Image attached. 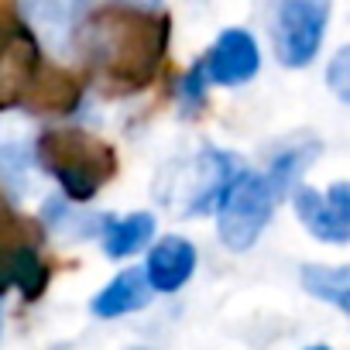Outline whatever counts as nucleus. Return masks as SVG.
<instances>
[{"instance_id":"obj_10","label":"nucleus","mask_w":350,"mask_h":350,"mask_svg":"<svg viewBox=\"0 0 350 350\" xmlns=\"http://www.w3.org/2000/svg\"><path fill=\"white\" fill-rule=\"evenodd\" d=\"M148 302H151V288L144 282V271L141 268H124L90 299V312L96 319H120V316L148 309Z\"/></svg>"},{"instance_id":"obj_1","label":"nucleus","mask_w":350,"mask_h":350,"mask_svg":"<svg viewBox=\"0 0 350 350\" xmlns=\"http://www.w3.org/2000/svg\"><path fill=\"white\" fill-rule=\"evenodd\" d=\"M165 42H168L165 8L110 4L86 11L72 49H79L103 79L120 86H141L158 72Z\"/></svg>"},{"instance_id":"obj_9","label":"nucleus","mask_w":350,"mask_h":350,"mask_svg":"<svg viewBox=\"0 0 350 350\" xmlns=\"http://www.w3.org/2000/svg\"><path fill=\"white\" fill-rule=\"evenodd\" d=\"M196 265H200V254H196V244L183 234H165L158 241H151L148 247V258H144V282L151 288V295H172L193 282L196 275Z\"/></svg>"},{"instance_id":"obj_14","label":"nucleus","mask_w":350,"mask_h":350,"mask_svg":"<svg viewBox=\"0 0 350 350\" xmlns=\"http://www.w3.org/2000/svg\"><path fill=\"white\" fill-rule=\"evenodd\" d=\"M299 282L312 299L329 302L336 312H350V268L347 265H302Z\"/></svg>"},{"instance_id":"obj_18","label":"nucleus","mask_w":350,"mask_h":350,"mask_svg":"<svg viewBox=\"0 0 350 350\" xmlns=\"http://www.w3.org/2000/svg\"><path fill=\"white\" fill-rule=\"evenodd\" d=\"M0 326H4V306H0Z\"/></svg>"},{"instance_id":"obj_6","label":"nucleus","mask_w":350,"mask_h":350,"mask_svg":"<svg viewBox=\"0 0 350 350\" xmlns=\"http://www.w3.org/2000/svg\"><path fill=\"white\" fill-rule=\"evenodd\" d=\"M38 172V131L31 117L0 110V189L11 200H25L35 193Z\"/></svg>"},{"instance_id":"obj_11","label":"nucleus","mask_w":350,"mask_h":350,"mask_svg":"<svg viewBox=\"0 0 350 350\" xmlns=\"http://www.w3.org/2000/svg\"><path fill=\"white\" fill-rule=\"evenodd\" d=\"M86 11L90 4H21L18 8L21 21H28L38 35H45L55 52H69L76 45Z\"/></svg>"},{"instance_id":"obj_15","label":"nucleus","mask_w":350,"mask_h":350,"mask_svg":"<svg viewBox=\"0 0 350 350\" xmlns=\"http://www.w3.org/2000/svg\"><path fill=\"white\" fill-rule=\"evenodd\" d=\"M206 93H210V83H206L200 62H196L179 83H175V100H179V107H183L186 113H196V110L206 103Z\"/></svg>"},{"instance_id":"obj_8","label":"nucleus","mask_w":350,"mask_h":350,"mask_svg":"<svg viewBox=\"0 0 350 350\" xmlns=\"http://www.w3.org/2000/svg\"><path fill=\"white\" fill-rule=\"evenodd\" d=\"M200 69L210 86H244L261 69L258 38L247 28H224L210 52L200 59Z\"/></svg>"},{"instance_id":"obj_17","label":"nucleus","mask_w":350,"mask_h":350,"mask_svg":"<svg viewBox=\"0 0 350 350\" xmlns=\"http://www.w3.org/2000/svg\"><path fill=\"white\" fill-rule=\"evenodd\" d=\"M306 350H333V347H326V343H312V347H306Z\"/></svg>"},{"instance_id":"obj_2","label":"nucleus","mask_w":350,"mask_h":350,"mask_svg":"<svg viewBox=\"0 0 350 350\" xmlns=\"http://www.w3.org/2000/svg\"><path fill=\"white\" fill-rule=\"evenodd\" d=\"M38 168L59 183L66 203H90L117 172L110 144L86 131L38 134Z\"/></svg>"},{"instance_id":"obj_4","label":"nucleus","mask_w":350,"mask_h":350,"mask_svg":"<svg viewBox=\"0 0 350 350\" xmlns=\"http://www.w3.org/2000/svg\"><path fill=\"white\" fill-rule=\"evenodd\" d=\"M241 172H244V161L237 154L213 148V144H203L189 154L186 168L175 179V193H168L165 200H175V210L186 217L213 213Z\"/></svg>"},{"instance_id":"obj_19","label":"nucleus","mask_w":350,"mask_h":350,"mask_svg":"<svg viewBox=\"0 0 350 350\" xmlns=\"http://www.w3.org/2000/svg\"><path fill=\"white\" fill-rule=\"evenodd\" d=\"M127 350H151V347H127Z\"/></svg>"},{"instance_id":"obj_12","label":"nucleus","mask_w":350,"mask_h":350,"mask_svg":"<svg viewBox=\"0 0 350 350\" xmlns=\"http://www.w3.org/2000/svg\"><path fill=\"white\" fill-rule=\"evenodd\" d=\"M154 227H158L154 213L137 210V213H124V217H103L96 237H100V247H103L107 258L124 261V258H134L144 247H151Z\"/></svg>"},{"instance_id":"obj_7","label":"nucleus","mask_w":350,"mask_h":350,"mask_svg":"<svg viewBox=\"0 0 350 350\" xmlns=\"http://www.w3.org/2000/svg\"><path fill=\"white\" fill-rule=\"evenodd\" d=\"M299 224L323 244L343 247L350 241V186L340 179L326 193H316L309 186H299L292 196Z\"/></svg>"},{"instance_id":"obj_16","label":"nucleus","mask_w":350,"mask_h":350,"mask_svg":"<svg viewBox=\"0 0 350 350\" xmlns=\"http://www.w3.org/2000/svg\"><path fill=\"white\" fill-rule=\"evenodd\" d=\"M326 86L340 103H350V49H336V55L326 66Z\"/></svg>"},{"instance_id":"obj_3","label":"nucleus","mask_w":350,"mask_h":350,"mask_svg":"<svg viewBox=\"0 0 350 350\" xmlns=\"http://www.w3.org/2000/svg\"><path fill=\"white\" fill-rule=\"evenodd\" d=\"M275 206H278V196H275L271 183L265 179V172L244 168L213 210L217 213V237L234 254L251 251L261 241V234L268 230Z\"/></svg>"},{"instance_id":"obj_5","label":"nucleus","mask_w":350,"mask_h":350,"mask_svg":"<svg viewBox=\"0 0 350 350\" xmlns=\"http://www.w3.org/2000/svg\"><path fill=\"white\" fill-rule=\"evenodd\" d=\"M333 8L326 0H282L271 14V49L285 69H306L316 62Z\"/></svg>"},{"instance_id":"obj_13","label":"nucleus","mask_w":350,"mask_h":350,"mask_svg":"<svg viewBox=\"0 0 350 350\" xmlns=\"http://www.w3.org/2000/svg\"><path fill=\"white\" fill-rule=\"evenodd\" d=\"M319 154H323V144L319 141H292V144H285L282 151L271 154L265 179L271 183V189H275L278 200H288L302 186V175L309 172V165Z\"/></svg>"}]
</instances>
